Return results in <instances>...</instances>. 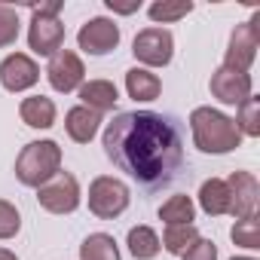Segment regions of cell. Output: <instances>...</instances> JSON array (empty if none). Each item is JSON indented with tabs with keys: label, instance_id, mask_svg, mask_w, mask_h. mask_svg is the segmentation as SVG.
I'll return each mask as SVG.
<instances>
[{
	"label": "cell",
	"instance_id": "obj_24",
	"mask_svg": "<svg viewBox=\"0 0 260 260\" xmlns=\"http://www.w3.org/2000/svg\"><path fill=\"white\" fill-rule=\"evenodd\" d=\"M236 125H239V132L242 135H248V138H260V98H248V101H242L239 104V113H236V119H233Z\"/></svg>",
	"mask_w": 260,
	"mask_h": 260
},
{
	"label": "cell",
	"instance_id": "obj_30",
	"mask_svg": "<svg viewBox=\"0 0 260 260\" xmlns=\"http://www.w3.org/2000/svg\"><path fill=\"white\" fill-rule=\"evenodd\" d=\"M0 260H19V257H16V251H10V248H0Z\"/></svg>",
	"mask_w": 260,
	"mask_h": 260
},
{
	"label": "cell",
	"instance_id": "obj_19",
	"mask_svg": "<svg viewBox=\"0 0 260 260\" xmlns=\"http://www.w3.org/2000/svg\"><path fill=\"white\" fill-rule=\"evenodd\" d=\"M125 245H128V254H132L135 260H153V257L162 251L159 233H156L153 226H144V223H138V226L128 230Z\"/></svg>",
	"mask_w": 260,
	"mask_h": 260
},
{
	"label": "cell",
	"instance_id": "obj_5",
	"mask_svg": "<svg viewBox=\"0 0 260 260\" xmlns=\"http://www.w3.org/2000/svg\"><path fill=\"white\" fill-rule=\"evenodd\" d=\"M89 211L98 220H113L119 217L128 205H132V190H128L125 181L113 178V175H98L89 184Z\"/></svg>",
	"mask_w": 260,
	"mask_h": 260
},
{
	"label": "cell",
	"instance_id": "obj_7",
	"mask_svg": "<svg viewBox=\"0 0 260 260\" xmlns=\"http://www.w3.org/2000/svg\"><path fill=\"white\" fill-rule=\"evenodd\" d=\"M132 55L141 61V68H166L175 58V37L169 28H144L132 40Z\"/></svg>",
	"mask_w": 260,
	"mask_h": 260
},
{
	"label": "cell",
	"instance_id": "obj_12",
	"mask_svg": "<svg viewBox=\"0 0 260 260\" xmlns=\"http://www.w3.org/2000/svg\"><path fill=\"white\" fill-rule=\"evenodd\" d=\"M208 89L211 95L220 101V104H230V107H239L242 101H248L254 95V80L251 74H239V71H230V68H217L208 80Z\"/></svg>",
	"mask_w": 260,
	"mask_h": 260
},
{
	"label": "cell",
	"instance_id": "obj_20",
	"mask_svg": "<svg viewBox=\"0 0 260 260\" xmlns=\"http://www.w3.org/2000/svg\"><path fill=\"white\" fill-rule=\"evenodd\" d=\"M80 260H122V254L110 233H89L80 245Z\"/></svg>",
	"mask_w": 260,
	"mask_h": 260
},
{
	"label": "cell",
	"instance_id": "obj_11",
	"mask_svg": "<svg viewBox=\"0 0 260 260\" xmlns=\"http://www.w3.org/2000/svg\"><path fill=\"white\" fill-rule=\"evenodd\" d=\"M40 83V64L28 52H10L0 61V86L7 92H28Z\"/></svg>",
	"mask_w": 260,
	"mask_h": 260
},
{
	"label": "cell",
	"instance_id": "obj_23",
	"mask_svg": "<svg viewBox=\"0 0 260 260\" xmlns=\"http://www.w3.org/2000/svg\"><path fill=\"white\" fill-rule=\"evenodd\" d=\"M196 239H202L199 236V230H196V223H178V226H166V233H162V239H159V245L169 251V254H175V257H181Z\"/></svg>",
	"mask_w": 260,
	"mask_h": 260
},
{
	"label": "cell",
	"instance_id": "obj_25",
	"mask_svg": "<svg viewBox=\"0 0 260 260\" xmlns=\"http://www.w3.org/2000/svg\"><path fill=\"white\" fill-rule=\"evenodd\" d=\"M230 239H233V245H239L245 251H257L260 248V223H257V217L236 220L233 230H230Z\"/></svg>",
	"mask_w": 260,
	"mask_h": 260
},
{
	"label": "cell",
	"instance_id": "obj_2",
	"mask_svg": "<svg viewBox=\"0 0 260 260\" xmlns=\"http://www.w3.org/2000/svg\"><path fill=\"white\" fill-rule=\"evenodd\" d=\"M190 132H193V144L202 153H211V156L233 153L242 144V132L233 122V116H226L223 110L208 107V104L196 107L190 113Z\"/></svg>",
	"mask_w": 260,
	"mask_h": 260
},
{
	"label": "cell",
	"instance_id": "obj_13",
	"mask_svg": "<svg viewBox=\"0 0 260 260\" xmlns=\"http://www.w3.org/2000/svg\"><path fill=\"white\" fill-rule=\"evenodd\" d=\"M230 187V214L236 220L242 217H257V202H260V184L251 172H233L226 178Z\"/></svg>",
	"mask_w": 260,
	"mask_h": 260
},
{
	"label": "cell",
	"instance_id": "obj_21",
	"mask_svg": "<svg viewBox=\"0 0 260 260\" xmlns=\"http://www.w3.org/2000/svg\"><path fill=\"white\" fill-rule=\"evenodd\" d=\"M159 220H162L166 226L193 223V220H196V202H193L190 196H184V193L169 196V199L162 202V208H159Z\"/></svg>",
	"mask_w": 260,
	"mask_h": 260
},
{
	"label": "cell",
	"instance_id": "obj_17",
	"mask_svg": "<svg viewBox=\"0 0 260 260\" xmlns=\"http://www.w3.org/2000/svg\"><path fill=\"white\" fill-rule=\"evenodd\" d=\"M125 92L135 101H156L162 95V80L147 68H128L125 71Z\"/></svg>",
	"mask_w": 260,
	"mask_h": 260
},
{
	"label": "cell",
	"instance_id": "obj_10",
	"mask_svg": "<svg viewBox=\"0 0 260 260\" xmlns=\"http://www.w3.org/2000/svg\"><path fill=\"white\" fill-rule=\"evenodd\" d=\"M77 46L86 55H107L119 46V25L107 16H95L77 31Z\"/></svg>",
	"mask_w": 260,
	"mask_h": 260
},
{
	"label": "cell",
	"instance_id": "obj_27",
	"mask_svg": "<svg viewBox=\"0 0 260 260\" xmlns=\"http://www.w3.org/2000/svg\"><path fill=\"white\" fill-rule=\"evenodd\" d=\"M22 230V214L13 202L7 199H0V242H7V239H16Z\"/></svg>",
	"mask_w": 260,
	"mask_h": 260
},
{
	"label": "cell",
	"instance_id": "obj_4",
	"mask_svg": "<svg viewBox=\"0 0 260 260\" xmlns=\"http://www.w3.org/2000/svg\"><path fill=\"white\" fill-rule=\"evenodd\" d=\"M61 7H64L61 0H52V4L31 7L28 46H31V52H37L40 58H52V55L64 46V25L58 22Z\"/></svg>",
	"mask_w": 260,
	"mask_h": 260
},
{
	"label": "cell",
	"instance_id": "obj_1",
	"mask_svg": "<svg viewBox=\"0 0 260 260\" xmlns=\"http://www.w3.org/2000/svg\"><path fill=\"white\" fill-rule=\"evenodd\" d=\"M104 156L147 190L166 187L184 166V138L172 116L156 110H122L101 135Z\"/></svg>",
	"mask_w": 260,
	"mask_h": 260
},
{
	"label": "cell",
	"instance_id": "obj_18",
	"mask_svg": "<svg viewBox=\"0 0 260 260\" xmlns=\"http://www.w3.org/2000/svg\"><path fill=\"white\" fill-rule=\"evenodd\" d=\"M199 208L211 217L230 214V187L223 178H208L199 187Z\"/></svg>",
	"mask_w": 260,
	"mask_h": 260
},
{
	"label": "cell",
	"instance_id": "obj_16",
	"mask_svg": "<svg viewBox=\"0 0 260 260\" xmlns=\"http://www.w3.org/2000/svg\"><path fill=\"white\" fill-rule=\"evenodd\" d=\"M77 92H80V104L89 107V110H98V113L113 110V104L119 101V89L110 80H89Z\"/></svg>",
	"mask_w": 260,
	"mask_h": 260
},
{
	"label": "cell",
	"instance_id": "obj_26",
	"mask_svg": "<svg viewBox=\"0 0 260 260\" xmlns=\"http://www.w3.org/2000/svg\"><path fill=\"white\" fill-rule=\"evenodd\" d=\"M19 31H22V22H19V13L13 7H4L0 4V49H7L19 40Z\"/></svg>",
	"mask_w": 260,
	"mask_h": 260
},
{
	"label": "cell",
	"instance_id": "obj_29",
	"mask_svg": "<svg viewBox=\"0 0 260 260\" xmlns=\"http://www.w3.org/2000/svg\"><path fill=\"white\" fill-rule=\"evenodd\" d=\"M107 10H113L119 16H132V13L141 10V0H135V4H113V0H107Z\"/></svg>",
	"mask_w": 260,
	"mask_h": 260
},
{
	"label": "cell",
	"instance_id": "obj_22",
	"mask_svg": "<svg viewBox=\"0 0 260 260\" xmlns=\"http://www.w3.org/2000/svg\"><path fill=\"white\" fill-rule=\"evenodd\" d=\"M193 13V4L190 0H156V4L147 7V16L150 22L159 28V25H175L181 19H187Z\"/></svg>",
	"mask_w": 260,
	"mask_h": 260
},
{
	"label": "cell",
	"instance_id": "obj_8",
	"mask_svg": "<svg viewBox=\"0 0 260 260\" xmlns=\"http://www.w3.org/2000/svg\"><path fill=\"white\" fill-rule=\"evenodd\" d=\"M257 13L248 19V22H239L230 34V43H226V52H223V68L230 71H239V74H248L254 58H257V46H260V34H257Z\"/></svg>",
	"mask_w": 260,
	"mask_h": 260
},
{
	"label": "cell",
	"instance_id": "obj_14",
	"mask_svg": "<svg viewBox=\"0 0 260 260\" xmlns=\"http://www.w3.org/2000/svg\"><path fill=\"white\" fill-rule=\"evenodd\" d=\"M101 122H104V113L77 104V107H71V110L64 113V132H68V138H71L74 144H89V141L98 135Z\"/></svg>",
	"mask_w": 260,
	"mask_h": 260
},
{
	"label": "cell",
	"instance_id": "obj_9",
	"mask_svg": "<svg viewBox=\"0 0 260 260\" xmlns=\"http://www.w3.org/2000/svg\"><path fill=\"white\" fill-rule=\"evenodd\" d=\"M46 80L55 92L68 95V92H77L83 83H86V64L83 58L74 52V49H58L49 64H46Z\"/></svg>",
	"mask_w": 260,
	"mask_h": 260
},
{
	"label": "cell",
	"instance_id": "obj_28",
	"mask_svg": "<svg viewBox=\"0 0 260 260\" xmlns=\"http://www.w3.org/2000/svg\"><path fill=\"white\" fill-rule=\"evenodd\" d=\"M181 260H217V245L211 239H196L184 254Z\"/></svg>",
	"mask_w": 260,
	"mask_h": 260
},
{
	"label": "cell",
	"instance_id": "obj_6",
	"mask_svg": "<svg viewBox=\"0 0 260 260\" xmlns=\"http://www.w3.org/2000/svg\"><path fill=\"white\" fill-rule=\"evenodd\" d=\"M37 202L49 214H74L80 208V202H83L80 181L71 172H58L43 187H37Z\"/></svg>",
	"mask_w": 260,
	"mask_h": 260
},
{
	"label": "cell",
	"instance_id": "obj_15",
	"mask_svg": "<svg viewBox=\"0 0 260 260\" xmlns=\"http://www.w3.org/2000/svg\"><path fill=\"white\" fill-rule=\"evenodd\" d=\"M19 116H22V122L28 128H52L55 116H58V107L46 95H28L19 104Z\"/></svg>",
	"mask_w": 260,
	"mask_h": 260
},
{
	"label": "cell",
	"instance_id": "obj_31",
	"mask_svg": "<svg viewBox=\"0 0 260 260\" xmlns=\"http://www.w3.org/2000/svg\"><path fill=\"white\" fill-rule=\"evenodd\" d=\"M230 260H254V257H230Z\"/></svg>",
	"mask_w": 260,
	"mask_h": 260
},
{
	"label": "cell",
	"instance_id": "obj_3",
	"mask_svg": "<svg viewBox=\"0 0 260 260\" xmlns=\"http://www.w3.org/2000/svg\"><path fill=\"white\" fill-rule=\"evenodd\" d=\"M61 172V147L49 138L43 141H31L22 147V153L16 156V178L25 187H43L49 178H55Z\"/></svg>",
	"mask_w": 260,
	"mask_h": 260
}]
</instances>
